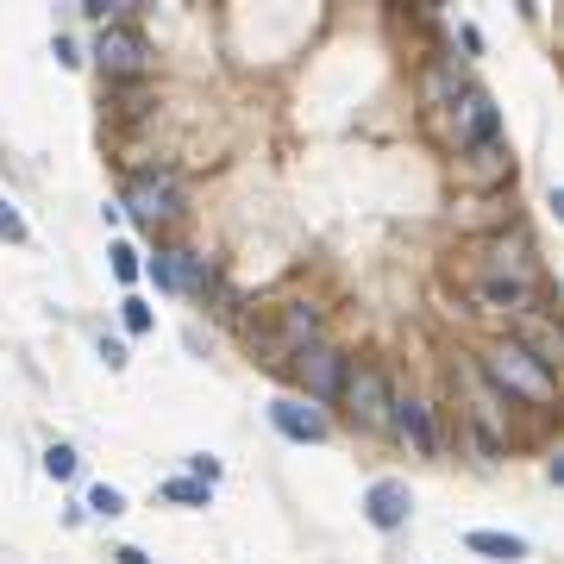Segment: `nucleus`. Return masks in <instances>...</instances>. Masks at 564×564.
<instances>
[{
	"label": "nucleus",
	"instance_id": "obj_1",
	"mask_svg": "<svg viewBox=\"0 0 564 564\" xmlns=\"http://www.w3.org/2000/svg\"><path fill=\"white\" fill-rule=\"evenodd\" d=\"M483 383L496 389V395H521V402H533V408H552L558 402V383H552V370H539L533 358H527V345L521 339H496L483 351Z\"/></svg>",
	"mask_w": 564,
	"mask_h": 564
},
{
	"label": "nucleus",
	"instance_id": "obj_2",
	"mask_svg": "<svg viewBox=\"0 0 564 564\" xmlns=\"http://www.w3.org/2000/svg\"><path fill=\"white\" fill-rule=\"evenodd\" d=\"M339 402L351 408V420H358L364 433H383L389 427V376L383 364H345V383H339Z\"/></svg>",
	"mask_w": 564,
	"mask_h": 564
},
{
	"label": "nucleus",
	"instance_id": "obj_3",
	"mask_svg": "<svg viewBox=\"0 0 564 564\" xmlns=\"http://www.w3.org/2000/svg\"><path fill=\"white\" fill-rule=\"evenodd\" d=\"M94 63H101L107 82L145 76V69H151V38L138 26H101V38H94Z\"/></svg>",
	"mask_w": 564,
	"mask_h": 564
},
{
	"label": "nucleus",
	"instance_id": "obj_4",
	"mask_svg": "<svg viewBox=\"0 0 564 564\" xmlns=\"http://www.w3.org/2000/svg\"><path fill=\"white\" fill-rule=\"evenodd\" d=\"M126 207L145 226H170L182 214V182H176V170H138L126 182Z\"/></svg>",
	"mask_w": 564,
	"mask_h": 564
},
{
	"label": "nucleus",
	"instance_id": "obj_5",
	"mask_svg": "<svg viewBox=\"0 0 564 564\" xmlns=\"http://www.w3.org/2000/svg\"><path fill=\"white\" fill-rule=\"evenodd\" d=\"M452 138H458V151H477V145H496L502 138V113L483 88L452 94Z\"/></svg>",
	"mask_w": 564,
	"mask_h": 564
},
{
	"label": "nucleus",
	"instance_id": "obj_6",
	"mask_svg": "<svg viewBox=\"0 0 564 564\" xmlns=\"http://www.w3.org/2000/svg\"><path fill=\"white\" fill-rule=\"evenodd\" d=\"M464 389H470V427H477V452H483V458H502V445H508V408H502V395L489 389L477 370H464Z\"/></svg>",
	"mask_w": 564,
	"mask_h": 564
},
{
	"label": "nucleus",
	"instance_id": "obj_7",
	"mask_svg": "<svg viewBox=\"0 0 564 564\" xmlns=\"http://www.w3.org/2000/svg\"><path fill=\"white\" fill-rule=\"evenodd\" d=\"M483 282H502V289H521V295H533L539 264H533V245L521 239V232H514V239H496V245H489Z\"/></svg>",
	"mask_w": 564,
	"mask_h": 564
},
{
	"label": "nucleus",
	"instance_id": "obj_8",
	"mask_svg": "<svg viewBox=\"0 0 564 564\" xmlns=\"http://www.w3.org/2000/svg\"><path fill=\"white\" fill-rule=\"evenodd\" d=\"M345 364L333 345H308V351H295V370H301V383H308V402H339V383H345Z\"/></svg>",
	"mask_w": 564,
	"mask_h": 564
},
{
	"label": "nucleus",
	"instance_id": "obj_9",
	"mask_svg": "<svg viewBox=\"0 0 564 564\" xmlns=\"http://www.w3.org/2000/svg\"><path fill=\"white\" fill-rule=\"evenodd\" d=\"M151 276H157V289H170V295H201L207 282H214L207 257H195V251H176V245L151 257Z\"/></svg>",
	"mask_w": 564,
	"mask_h": 564
},
{
	"label": "nucleus",
	"instance_id": "obj_10",
	"mask_svg": "<svg viewBox=\"0 0 564 564\" xmlns=\"http://www.w3.org/2000/svg\"><path fill=\"white\" fill-rule=\"evenodd\" d=\"M308 345H320V308H314V301H289L282 320H276L270 351H282L276 364H295V351H308Z\"/></svg>",
	"mask_w": 564,
	"mask_h": 564
},
{
	"label": "nucleus",
	"instance_id": "obj_11",
	"mask_svg": "<svg viewBox=\"0 0 564 564\" xmlns=\"http://www.w3.org/2000/svg\"><path fill=\"white\" fill-rule=\"evenodd\" d=\"M270 427H276L282 439L320 445V439H326V414H320V408H308V402H295V395H276V402H270Z\"/></svg>",
	"mask_w": 564,
	"mask_h": 564
},
{
	"label": "nucleus",
	"instance_id": "obj_12",
	"mask_svg": "<svg viewBox=\"0 0 564 564\" xmlns=\"http://www.w3.org/2000/svg\"><path fill=\"white\" fill-rule=\"evenodd\" d=\"M408 508H414V496H408V483H395V477H383V483H370L364 489V521L370 527H383V533H395L408 521Z\"/></svg>",
	"mask_w": 564,
	"mask_h": 564
},
{
	"label": "nucleus",
	"instance_id": "obj_13",
	"mask_svg": "<svg viewBox=\"0 0 564 564\" xmlns=\"http://www.w3.org/2000/svg\"><path fill=\"white\" fill-rule=\"evenodd\" d=\"M389 420L402 427V439L414 445L420 458H433V452H439V433H433V408H427V402H414V395H402V402H389Z\"/></svg>",
	"mask_w": 564,
	"mask_h": 564
},
{
	"label": "nucleus",
	"instance_id": "obj_14",
	"mask_svg": "<svg viewBox=\"0 0 564 564\" xmlns=\"http://www.w3.org/2000/svg\"><path fill=\"white\" fill-rule=\"evenodd\" d=\"M521 345H527V358H533L539 370H558V358H564V339H558V326H552V320H527Z\"/></svg>",
	"mask_w": 564,
	"mask_h": 564
},
{
	"label": "nucleus",
	"instance_id": "obj_15",
	"mask_svg": "<svg viewBox=\"0 0 564 564\" xmlns=\"http://www.w3.org/2000/svg\"><path fill=\"white\" fill-rule=\"evenodd\" d=\"M464 546H470V552H483V558H496V564H521V558H527V539H514V533H489V527L464 533Z\"/></svg>",
	"mask_w": 564,
	"mask_h": 564
},
{
	"label": "nucleus",
	"instance_id": "obj_16",
	"mask_svg": "<svg viewBox=\"0 0 564 564\" xmlns=\"http://www.w3.org/2000/svg\"><path fill=\"white\" fill-rule=\"evenodd\" d=\"M458 176H464V182H502V176H508V151H502V138H496V145H477V151H470V157L458 163Z\"/></svg>",
	"mask_w": 564,
	"mask_h": 564
},
{
	"label": "nucleus",
	"instance_id": "obj_17",
	"mask_svg": "<svg viewBox=\"0 0 564 564\" xmlns=\"http://www.w3.org/2000/svg\"><path fill=\"white\" fill-rule=\"evenodd\" d=\"M163 496H170V502H182V508H207V496H214V489H207V483H195V477H170V483H163Z\"/></svg>",
	"mask_w": 564,
	"mask_h": 564
},
{
	"label": "nucleus",
	"instance_id": "obj_18",
	"mask_svg": "<svg viewBox=\"0 0 564 564\" xmlns=\"http://www.w3.org/2000/svg\"><path fill=\"white\" fill-rule=\"evenodd\" d=\"M138 7V0H82L88 19H101V26H126V13Z\"/></svg>",
	"mask_w": 564,
	"mask_h": 564
},
{
	"label": "nucleus",
	"instance_id": "obj_19",
	"mask_svg": "<svg viewBox=\"0 0 564 564\" xmlns=\"http://www.w3.org/2000/svg\"><path fill=\"white\" fill-rule=\"evenodd\" d=\"M88 508H94V514H107V521H113V514H126V496H120L113 483H94V489H88Z\"/></svg>",
	"mask_w": 564,
	"mask_h": 564
},
{
	"label": "nucleus",
	"instance_id": "obj_20",
	"mask_svg": "<svg viewBox=\"0 0 564 564\" xmlns=\"http://www.w3.org/2000/svg\"><path fill=\"white\" fill-rule=\"evenodd\" d=\"M76 464H82V458L69 452V445H51V452H44V470H51L57 483H63V477H76Z\"/></svg>",
	"mask_w": 564,
	"mask_h": 564
},
{
	"label": "nucleus",
	"instance_id": "obj_21",
	"mask_svg": "<svg viewBox=\"0 0 564 564\" xmlns=\"http://www.w3.org/2000/svg\"><path fill=\"white\" fill-rule=\"evenodd\" d=\"M120 320H126V333H151V308H145L138 295H126V301H120Z\"/></svg>",
	"mask_w": 564,
	"mask_h": 564
},
{
	"label": "nucleus",
	"instance_id": "obj_22",
	"mask_svg": "<svg viewBox=\"0 0 564 564\" xmlns=\"http://www.w3.org/2000/svg\"><path fill=\"white\" fill-rule=\"evenodd\" d=\"M0 239H13V245L26 239V220H19V207H13L7 195H0Z\"/></svg>",
	"mask_w": 564,
	"mask_h": 564
},
{
	"label": "nucleus",
	"instance_id": "obj_23",
	"mask_svg": "<svg viewBox=\"0 0 564 564\" xmlns=\"http://www.w3.org/2000/svg\"><path fill=\"white\" fill-rule=\"evenodd\" d=\"M138 270H145V264H138V251H132V245H113V276H120V282H132Z\"/></svg>",
	"mask_w": 564,
	"mask_h": 564
},
{
	"label": "nucleus",
	"instance_id": "obj_24",
	"mask_svg": "<svg viewBox=\"0 0 564 564\" xmlns=\"http://www.w3.org/2000/svg\"><path fill=\"white\" fill-rule=\"evenodd\" d=\"M101 358H107V370H120L126 364V345L120 339H101Z\"/></svg>",
	"mask_w": 564,
	"mask_h": 564
},
{
	"label": "nucleus",
	"instance_id": "obj_25",
	"mask_svg": "<svg viewBox=\"0 0 564 564\" xmlns=\"http://www.w3.org/2000/svg\"><path fill=\"white\" fill-rule=\"evenodd\" d=\"M214 477H220V464L201 452V458H195V483H207V489H214Z\"/></svg>",
	"mask_w": 564,
	"mask_h": 564
},
{
	"label": "nucleus",
	"instance_id": "obj_26",
	"mask_svg": "<svg viewBox=\"0 0 564 564\" xmlns=\"http://www.w3.org/2000/svg\"><path fill=\"white\" fill-rule=\"evenodd\" d=\"M120 564H151V558L138 552V546H120Z\"/></svg>",
	"mask_w": 564,
	"mask_h": 564
}]
</instances>
